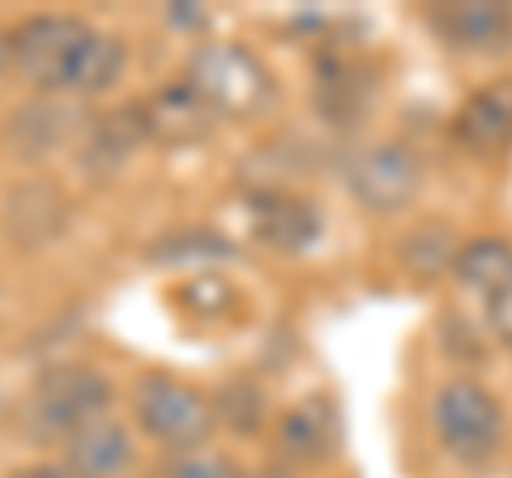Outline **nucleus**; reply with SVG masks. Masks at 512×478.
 I'll use <instances>...</instances> for the list:
<instances>
[{
    "mask_svg": "<svg viewBox=\"0 0 512 478\" xmlns=\"http://www.w3.org/2000/svg\"><path fill=\"white\" fill-rule=\"evenodd\" d=\"M453 274L461 286H470V291H478L483 299L504 291L512 282V244L508 239H491V235L470 239V244L457 248Z\"/></svg>",
    "mask_w": 512,
    "mask_h": 478,
    "instance_id": "nucleus-14",
    "label": "nucleus"
},
{
    "mask_svg": "<svg viewBox=\"0 0 512 478\" xmlns=\"http://www.w3.org/2000/svg\"><path fill=\"white\" fill-rule=\"evenodd\" d=\"M5 478H69V474H64V466H52V461H35V466H22Z\"/></svg>",
    "mask_w": 512,
    "mask_h": 478,
    "instance_id": "nucleus-20",
    "label": "nucleus"
},
{
    "mask_svg": "<svg viewBox=\"0 0 512 478\" xmlns=\"http://www.w3.org/2000/svg\"><path fill=\"white\" fill-rule=\"evenodd\" d=\"M487 325L495 329V338H500L504 346H512V282L504 286V291L487 295Z\"/></svg>",
    "mask_w": 512,
    "mask_h": 478,
    "instance_id": "nucleus-19",
    "label": "nucleus"
},
{
    "mask_svg": "<svg viewBox=\"0 0 512 478\" xmlns=\"http://www.w3.org/2000/svg\"><path fill=\"white\" fill-rule=\"evenodd\" d=\"M133 414L141 432L171 453H197L214 436V402L201 389H188L171 376H146L133 393Z\"/></svg>",
    "mask_w": 512,
    "mask_h": 478,
    "instance_id": "nucleus-4",
    "label": "nucleus"
},
{
    "mask_svg": "<svg viewBox=\"0 0 512 478\" xmlns=\"http://www.w3.org/2000/svg\"><path fill=\"white\" fill-rule=\"evenodd\" d=\"M184 82L201 94L210 111L222 120H252L265 116L278 99V82L265 69V60H256L244 43H201L188 56V77Z\"/></svg>",
    "mask_w": 512,
    "mask_h": 478,
    "instance_id": "nucleus-2",
    "label": "nucleus"
},
{
    "mask_svg": "<svg viewBox=\"0 0 512 478\" xmlns=\"http://www.w3.org/2000/svg\"><path fill=\"white\" fill-rule=\"evenodd\" d=\"M453 141L474 158H504L512 150V77H495L461 103Z\"/></svg>",
    "mask_w": 512,
    "mask_h": 478,
    "instance_id": "nucleus-7",
    "label": "nucleus"
},
{
    "mask_svg": "<svg viewBox=\"0 0 512 478\" xmlns=\"http://www.w3.org/2000/svg\"><path fill=\"white\" fill-rule=\"evenodd\" d=\"M214 419H222L227 427H235V432H261V423H265V393L252 385V380H231L227 393L218 397V406H214Z\"/></svg>",
    "mask_w": 512,
    "mask_h": 478,
    "instance_id": "nucleus-17",
    "label": "nucleus"
},
{
    "mask_svg": "<svg viewBox=\"0 0 512 478\" xmlns=\"http://www.w3.org/2000/svg\"><path fill=\"white\" fill-rule=\"evenodd\" d=\"M133 436L116 419H94L64 440V474L69 478H120L133 466Z\"/></svg>",
    "mask_w": 512,
    "mask_h": 478,
    "instance_id": "nucleus-13",
    "label": "nucleus"
},
{
    "mask_svg": "<svg viewBox=\"0 0 512 478\" xmlns=\"http://www.w3.org/2000/svg\"><path fill=\"white\" fill-rule=\"evenodd\" d=\"M342 180L363 210L397 214L419 197L423 188V158L406 141H372L346 158Z\"/></svg>",
    "mask_w": 512,
    "mask_h": 478,
    "instance_id": "nucleus-6",
    "label": "nucleus"
},
{
    "mask_svg": "<svg viewBox=\"0 0 512 478\" xmlns=\"http://www.w3.org/2000/svg\"><path fill=\"white\" fill-rule=\"evenodd\" d=\"M427 26L453 47L474 56H504L512 52V9L508 5H436Z\"/></svg>",
    "mask_w": 512,
    "mask_h": 478,
    "instance_id": "nucleus-8",
    "label": "nucleus"
},
{
    "mask_svg": "<svg viewBox=\"0 0 512 478\" xmlns=\"http://www.w3.org/2000/svg\"><path fill=\"white\" fill-rule=\"evenodd\" d=\"M235 248L231 239H222L214 231H184V235H167L150 248V261L158 265H184V261H231Z\"/></svg>",
    "mask_w": 512,
    "mask_h": 478,
    "instance_id": "nucleus-16",
    "label": "nucleus"
},
{
    "mask_svg": "<svg viewBox=\"0 0 512 478\" xmlns=\"http://www.w3.org/2000/svg\"><path fill=\"white\" fill-rule=\"evenodd\" d=\"M137 116H141V129H146V141H163V146H197L218 124L210 103L188 82L163 86L150 103L137 107Z\"/></svg>",
    "mask_w": 512,
    "mask_h": 478,
    "instance_id": "nucleus-9",
    "label": "nucleus"
},
{
    "mask_svg": "<svg viewBox=\"0 0 512 478\" xmlns=\"http://www.w3.org/2000/svg\"><path fill=\"white\" fill-rule=\"evenodd\" d=\"M252 205V235L274 252H308L325 235V218H320L316 205L286 193V188H265Z\"/></svg>",
    "mask_w": 512,
    "mask_h": 478,
    "instance_id": "nucleus-10",
    "label": "nucleus"
},
{
    "mask_svg": "<svg viewBox=\"0 0 512 478\" xmlns=\"http://www.w3.org/2000/svg\"><path fill=\"white\" fill-rule=\"evenodd\" d=\"M457 235L448 222H423V227H414L406 239H402V261L410 274L419 278H436L440 269H448L457 261Z\"/></svg>",
    "mask_w": 512,
    "mask_h": 478,
    "instance_id": "nucleus-15",
    "label": "nucleus"
},
{
    "mask_svg": "<svg viewBox=\"0 0 512 478\" xmlns=\"http://www.w3.org/2000/svg\"><path fill=\"white\" fill-rule=\"evenodd\" d=\"M431 423H436V436L448 449V457L478 466V461L495 457L504 440V410L500 402L478 385V380H448L431 402Z\"/></svg>",
    "mask_w": 512,
    "mask_h": 478,
    "instance_id": "nucleus-5",
    "label": "nucleus"
},
{
    "mask_svg": "<svg viewBox=\"0 0 512 478\" xmlns=\"http://www.w3.org/2000/svg\"><path fill=\"white\" fill-rule=\"evenodd\" d=\"M278 449L303 461V466H320V461L338 457L342 449V414L325 393L303 397L299 406H291L278 423Z\"/></svg>",
    "mask_w": 512,
    "mask_h": 478,
    "instance_id": "nucleus-11",
    "label": "nucleus"
},
{
    "mask_svg": "<svg viewBox=\"0 0 512 478\" xmlns=\"http://www.w3.org/2000/svg\"><path fill=\"white\" fill-rule=\"evenodd\" d=\"M111 406V385L103 372L64 363L35 380V389L22 402V427L35 440H69L86 423L103 419Z\"/></svg>",
    "mask_w": 512,
    "mask_h": 478,
    "instance_id": "nucleus-3",
    "label": "nucleus"
},
{
    "mask_svg": "<svg viewBox=\"0 0 512 478\" xmlns=\"http://www.w3.org/2000/svg\"><path fill=\"white\" fill-rule=\"evenodd\" d=\"M124 43L73 13H35L9 35V65L47 94H103L124 73Z\"/></svg>",
    "mask_w": 512,
    "mask_h": 478,
    "instance_id": "nucleus-1",
    "label": "nucleus"
},
{
    "mask_svg": "<svg viewBox=\"0 0 512 478\" xmlns=\"http://www.w3.org/2000/svg\"><path fill=\"white\" fill-rule=\"evenodd\" d=\"M380 94V77L342 52L320 56L316 65V107L333 124H359Z\"/></svg>",
    "mask_w": 512,
    "mask_h": 478,
    "instance_id": "nucleus-12",
    "label": "nucleus"
},
{
    "mask_svg": "<svg viewBox=\"0 0 512 478\" xmlns=\"http://www.w3.org/2000/svg\"><path fill=\"white\" fill-rule=\"evenodd\" d=\"M171 478H248V474L239 470L231 457L197 449V453H180V461L171 466Z\"/></svg>",
    "mask_w": 512,
    "mask_h": 478,
    "instance_id": "nucleus-18",
    "label": "nucleus"
}]
</instances>
